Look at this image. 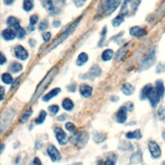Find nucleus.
<instances>
[{
    "mask_svg": "<svg viewBox=\"0 0 165 165\" xmlns=\"http://www.w3.org/2000/svg\"><path fill=\"white\" fill-rule=\"evenodd\" d=\"M47 153L52 161L55 162L60 160L61 154L55 146L50 145L47 148Z\"/></svg>",
    "mask_w": 165,
    "mask_h": 165,
    "instance_id": "obj_12",
    "label": "nucleus"
},
{
    "mask_svg": "<svg viewBox=\"0 0 165 165\" xmlns=\"http://www.w3.org/2000/svg\"><path fill=\"white\" fill-rule=\"evenodd\" d=\"M101 73V68L98 65H95L90 68V69L89 70L87 74L82 76V78L93 80L95 78L99 76Z\"/></svg>",
    "mask_w": 165,
    "mask_h": 165,
    "instance_id": "obj_8",
    "label": "nucleus"
},
{
    "mask_svg": "<svg viewBox=\"0 0 165 165\" xmlns=\"http://www.w3.org/2000/svg\"><path fill=\"white\" fill-rule=\"evenodd\" d=\"M31 165H41V162L38 158H35L32 161Z\"/></svg>",
    "mask_w": 165,
    "mask_h": 165,
    "instance_id": "obj_45",
    "label": "nucleus"
},
{
    "mask_svg": "<svg viewBox=\"0 0 165 165\" xmlns=\"http://www.w3.org/2000/svg\"><path fill=\"white\" fill-rule=\"evenodd\" d=\"M54 132L56 134L57 141L61 145H65L68 143V137L66 133L60 127L55 128Z\"/></svg>",
    "mask_w": 165,
    "mask_h": 165,
    "instance_id": "obj_7",
    "label": "nucleus"
},
{
    "mask_svg": "<svg viewBox=\"0 0 165 165\" xmlns=\"http://www.w3.org/2000/svg\"><path fill=\"white\" fill-rule=\"evenodd\" d=\"M122 92L126 96H131L135 92V88L130 83H125L121 87Z\"/></svg>",
    "mask_w": 165,
    "mask_h": 165,
    "instance_id": "obj_20",
    "label": "nucleus"
},
{
    "mask_svg": "<svg viewBox=\"0 0 165 165\" xmlns=\"http://www.w3.org/2000/svg\"><path fill=\"white\" fill-rule=\"evenodd\" d=\"M158 117L161 121H165V108L163 106L158 109Z\"/></svg>",
    "mask_w": 165,
    "mask_h": 165,
    "instance_id": "obj_37",
    "label": "nucleus"
},
{
    "mask_svg": "<svg viewBox=\"0 0 165 165\" xmlns=\"http://www.w3.org/2000/svg\"><path fill=\"white\" fill-rule=\"evenodd\" d=\"M88 140V134L86 132H75L71 137V142L81 148L87 144Z\"/></svg>",
    "mask_w": 165,
    "mask_h": 165,
    "instance_id": "obj_6",
    "label": "nucleus"
},
{
    "mask_svg": "<svg viewBox=\"0 0 165 165\" xmlns=\"http://www.w3.org/2000/svg\"><path fill=\"white\" fill-rule=\"evenodd\" d=\"M92 87L86 84H82L79 87L81 94L85 98H88L91 96L92 93Z\"/></svg>",
    "mask_w": 165,
    "mask_h": 165,
    "instance_id": "obj_17",
    "label": "nucleus"
},
{
    "mask_svg": "<svg viewBox=\"0 0 165 165\" xmlns=\"http://www.w3.org/2000/svg\"><path fill=\"white\" fill-rule=\"evenodd\" d=\"M60 92H61V89L59 88H55L52 89V90H50L48 94L45 95L44 97H43V100L45 102H47L50 99H53L54 97L58 96L60 93Z\"/></svg>",
    "mask_w": 165,
    "mask_h": 165,
    "instance_id": "obj_19",
    "label": "nucleus"
},
{
    "mask_svg": "<svg viewBox=\"0 0 165 165\" xmlns=\"http://www.w3.org/2000/svg\"><path fill=\"white\" fill-rule=\"evenodd\" d=\"M39 20V18L38 16L37 15H32L30 17V26H34V25H35L36 23L38 22Z\"/></svg>",
    "mask_w": 165,
    "mask_h": 165,
    "instance_id": "obj_40",
    "label": "nucleus"
},
{
    "mask_svg": "<svg viewBox=\"0 0 165 165\" xmlns=\"http://www.w3.org/2000/svg\"><path fill=\"white\" fill-rule=\"evenodd\" d=\"M141 99L143 100L148 99L151 106L153 108H155L159 102L161 97L155 87H153L150 84H148L144 87L141 91Z\"/></svg>",
    "mask_w": 165,
    "mask_h": 165,
    "instance_id": "obj_3",
    "label": "nucleus"
},
{
    "mask_svg": "<svg viewBox=\"0 0 165 165\" xmlns=\"http://www.w3.org/2000/svg\"><path fill=\"white\" fill-rule=\"evenodd\" d=\"M155 53L154 52H152L149 56L145 58L142 63V65L141 67L142 70H146L149 68L152 65H153L155 63Z\"/></svg>",
    "mask_w": 165,
    "mask_h": 165,
    "instance_id": "obj_16",
    "label": "nucleus"
},
{
    "mask_svg": "<svg viewBox=\"0 0 165 165\" xmlns=\"http://www.w3.org/2000/svg\"><path fill=\"white\" fill-rule=\"evenodd\" d=\"M148 149L153 158H159L161 155V150L159 146L155 141H150L148 143Z\"/></svg>",
    "mask_w": 165,
    "mask_h": 165,
    "instance_id": "obj_9",
    "label": "nucleus"
},
{
    "mask_svg": "<svg viewBox=\"0 0 165 165\" xmlns=\"http://www.w3.org/2000/svg\"><path fill=\"white\" fill-rule=\"evenodd\" d=\"M20 81V77L18 78H17V79L15 81H14V83H13L12 88H14L15 87H16V85H17L18 83H19Z\"/></svg>",
    "mask_w": 165,
    "mask_h": 165,
    "instance_id": "obj_49",
    "label": "nucleus"
},
{
    "mask_svg": "<svg viewBox=\"0 0 165 165\" xmlns=\"http://www.w3.org/2000/svg\"><path fill=\"white\" fill-rule=\"evenodd\" d=\"M34 7L33 0H24L23 9L26 12H30Z\"/></svg>",
    "mask_w": 165,
    "mask_h": 165,
    "instance_id": "obj_33",
    "label": "nucleus"
},
{
    "mask_svg": "<svg viewBox=\"0 0 165 165\" xmlns=\"http://www.w3.org/2000/svg\"><path fill=\"white\" fill-rule=\"evenodd\" d=\"M121 0H101L99 7V14L109 16L116 11Z\"/></svg>",
    "mask_w": 165,
    "mask_h": 165,
    "instance_id": "obj_4",
    "label": "nucleus"
},
{
    "mask_svg": "<svg viewBox=\"0 0 165 165\" xmlns=\"http://www.w3.org/2000/svg\"><path fill=\"white\" fill-rule=\"evenodd\" d=\"M32 110H29V111H27L23 115V116L21 117V121L22 122V123H25V122H26V121H28L29 120V117L32 116Z\"/></svg>",
    "mask_w": 165,
    "mask_h": 165,
    "instance_id": "obj_38",
    "label": "nucleus"
},
{
    "mask_svg": "<svg viewBox=\"0 0 165 165\" xmlns=\"http://www.w3.org/2000/svg\"><path fill=\"white\" fill-rule=\"evenodd\" d=\"M106 33H107V29H106V27L105 26L104 28L102 30L101 34V40L99 42V46L101 47L102 46V45L103 44V43L105 42V38H106Z\"/></svg>",
    "mask_w": 165,
    "mask_h": 165,
    "instance_id": "obj_36",
    "label": "nucleus"
},
{
    "mask_svg": "<svg viewBox=\"0 0 165 165\" xmlns=\"http://www.w3.org/2000/svg\"><path fill=\"white\" fill-rule=\"evenodd\" d=\"M14 0H3V2L7 5H11L13 3Z\"/></svg>",
    "mask_w": 165,
    "mask_h": 165,
    "instance_id": "obj_47",
    "label": "nucleus"
},
{
    "mask_svg": "<svg viewBox=\"0 0 165 165\" xmlns=\"http://www.w3.org/2000/svg\"><path fill=\"white\" fill-rule=\"evenodd\" d=\"M87 2V0H74V5L76 7L80 8L83 7Z\"/></svg>",
    "mask_w": 165,
    "mask_h": 165,
    "instance_id": "obj_42",
    "label": "nucleus"
},
{
    "mask_svg": "<svg viewBox=\"0 0 165 165\" xmlns=\"http://www.w3.org/2000/svg\"><path fill=\"white\" fill-rule=\"evenodd\" d=\"M14 30L15 31L16 35L17 38H18L19 39H22L25 37V35L26 34V32L23 29V28H22V27L20 26V25L16 26L14 29Z\"/></svg>",
    "mask_w": 165,
    "mask_h": 165,
    "instance_id": "obj_28",
    "label": "nucleus"
},
{
    "mask_svg": "<svg viewBox=\"0 0 165 165\" xmlns=\"http://www.w3.org/2000/svg\"><path fill=\"white\" fill-rule=\"evenodd\" d=\"M63 108L67 111H70L74 108V103L69 98H66L63 100L62 103Z\"/></svg>",
    "mask_w": 165,
    "mask_h": 165,
    "instance_id": "obj_26",
    "label": "nucleus"
},
{
    "mask_svg": "<svg viewBox=\"0 0 165 165\" xmlns=\"http://www.w3.org/2000/svg\"><path fill=\"white\" fill-rule=\"evenodd\" d=\"M124 21H125V16L120 14L118 16H117L114 19H113L112 23L113 26L118 27L121 25V23L124 22Z\"/></svg>",
    "mask_w": 165,
    "mask_h": 165,
    "instance_id": "obj_27",
    "label": "nucleus"
},
{
    "mask_svg": "<svg viewBox=\"0 0 165 165\" xmlns=\"http://www.w3.org/2000/svg\"><path fill=\"white\" fill-rule=\"evenodd\" d=\"M14 114L12 113L11 111H7L6 113H5L2 117L1 120V130L2 132L4 129L5 128H6V125H8V123H10L12 120V119L14 117Z\"/></svg>",
    "mask_w": 165,
    "mask_h": 165,
    "instance_id": "obj_15",
    "label": "nucleus"
},
{
    "mask_svg": "<svg viewBox=\"0 0 165 165\" xmlns=\"http://www.w3.org/2000/svg\"><path fill=\"white\" fill-rule=\"evenodd\" d=\"M132 163L134 164H138L141 163L143 161V157H142V153L141 151H137L135 153H134L130 158Z\"/></svg>",
    "mask_w": 165,
    "mask_h": 165,
    "instance_id": "obj_25",
    "label": "nucleus"
},
{
    "mask_svg": "<svg viewBox=\"0 0 165 165\" xmlns=\"http://www.w3.org/2000/svg\"><path fill=\"white\" fill-rule=\"evenodd\" d=\"M7 62V59L6 57L4 56V54L3 53L1 54V61H0V65H3V64L6 63Z\"/></svg>",
    "mask_w": 165,
    "mask_h": 165,
    "instance_id": "obj_46",
    "label": "nucleus"
},
{
    "mask_svg": "<svg viewBox=\"0 0 165 165\" xmlns=\"http://www.w3.org/2000/svg\"><path fill=\"white\" fill-rule=\"evenodd\" d=\"M70 165H82V164L81 163H74V164H70Z\"/></svg>",
    "mask_w": 165,
    "mask_h": 165,
    "instance_id": "obj_52",
    "label": "nucleus"
},
{
    "mask_svg": "<svg viewBox=\"0 0 165 165\" xmlns=\"http://www.w3.org/2000/svg\"><path fill=\"white\" fill-rule=\"evenodd\" d=\"M7 23L9 27H11L12 29H14L16 26L20 25V23L18 21V20L13 16H10L8 17Z\"/></svg>",
    "mask_w": 165,
    "mask_h": 165,
    "instance_id": "obj_30",
    "label": "nucleus"
},
{
    "mask_svg": "<svg viewBox=\"0 0 165 165\" xmlns=\"http://www.w3.org/2000/svg\"><path fill=\"white\" fill-rule=\"evenodd\" d=\"M1 94H2V99L1 101H2L4 98V94H5V90L3 87H1Z\"/></svg>",
    "mask_w": 165,
    "mask_h": 165,
    "instance_id": "obj_50",
    "label": "nucleus"
},
{
    "mask_svg": "<svg viewBox=\"0 0 165 165\" xmlns=\"http://www.w3.org/2000/svg\"><path fill=\"white\" fill-rule=\"evenodd\" d=\"M14 54L16 58L20 60H26L29 58V53L21 45H17L14 49Z\"/></svg>",
    "mask_w": 165,
    "mask_h": 165,
    "instance_id": "obj_10",
    "label": "nucleus"
},
{
    "mask_svg": "<svg viewBox=\"0 0 165 165\" xmlns=\"http://www.w3.org/2000/svg\"><path fill=\"white\" fill-rule=\"evenodd\" d=\"M59 106L58 105H52L50 106H49V111L50 112V113L51 114V115L52 116H55L56 115V114L59 112Z\"/></svg>",
    "mask_w": 165,
    "mask_h": 165,
    "instance_id": "obj_39",
    "label": "nucleus"
},
{
    "mask_svg": "<svg viewBox=\"0 0 165 165\" xmlns=\"http://www.w3.org/2000/svg\"><path fill=\"white\" fill-rule=\"evenodd\" d=\"M60 25H61V22L59 21H54L53 23V26L54 27H55V28H58V27L60 26Z\"/></svg>",
    "mask_w": 165,
    "mask_h": 165,
    "instance_id": "obj_48",
    "label": "nucleus"
},
{
    "mask_svg": "<svg viewBox=\"0 0 165 165\" xmlns=\"http://www.w3.org/2000/svg\"><path fill=\"white\" fill-rule=\"evenodd\" d=\"M129 32L132 36H134V37L137 38H143L147 34V32L146 31V30L139 26H135L132 27L130 29Z\"/></svg>",
    "mask_w": 165,
    "mask_h": 165,
    "instance_id": "obj_11",
    "label": "nucleus"
},
{
    "mask_svg": "<svg viewBox=\"0 0 165 165\" xmlns=\"http://www.w3.org/2000/svg\"><path fill=\"white\" fill-rule=\"evenodd\" d=\"M51 36H52V34L50 32H45L42 35V38L43 39V40L45 41V42H48L51 39Z\"/></svg>",
    "mask_w": 165,
    "mask_h": 165,
    "instance_id": "obj_43",
    "label": "nucleus"
},
{
    "mask_svg": "<svg viewBox=\"0 0 165 165\" xmlns=\"http://www.w3.org/2000/svg\"><path fill=\"white\" fill-rule=\"evenodd\" d=\"M23 69V66L21 63L17 62H14L10 65V70L12 73H18L21 71Z\"/></svg>",
    "mask_w": 165,
    "mask_h": 165,
    "instance_id": "obj_29",
    "label": "nucleus"
},
{
    "mask_svg": "<svg viewBox=\"0 0 165 165\" xmlns=\"http://www.w3.org/2000/svg\"><path fill=\"white\" fill-rule=\"evenodd\" d=\"M155 88H156L161 98L163 97L164 94L165 92V88L163 82L162 81L158 80L156 81V82H155Z\"/></svg>",
    "mask_w": 165,
    "mask_h": 165,
    "instance_id": "obj_24",
    "label": "nucleus"
},
{
    "mask_svg": "<svg viewBox=\"0 0 165 165\" xmlns=\"http://www.w3.org/2000/svg\"><path fill=\"white\" fill-rule=\"evenodd\" d=\"M47 116V114L45 111H41L38 117L36 118L35 120V123L36 125H41V124H42L45 121Z\"/></svg>",
    "mask_w": 165,
    "mask_h": 165,
    "instance_id": "obj_34",
    "label": "nucleus"
},
{
    "mask_svg": "<svg viewBox=\"0 0 165 165\" xmlns=\"http://www.w3.org/2000/svg\"><path fill=\"white\" fill-rule=\"evenodd\" d=\"M2 80L6 85L13 83V78L9 73H4L2 76Z\"/></svg>",
    "mask_w": 165,
    "mask_h": 165,
    "instance_id": "obj_31",
    "label": "nucleus"
},
{
    "mask_svg": "<svg viewBox=\"0 0 165 165\" xmlns=\"http://www.w3.org/2000/svg\"><path fill=\"white\" fill-rule=\"evenodd\" d=\"M3 146H4V144H2V152H3Z\"/></svg>",
    "mask_w": 165,
    "mask_h": 165,
    "instance_id": "obj_54",
    "label": "nucleus"
},
{
    "mask_svg": "<svg viewBox=\"0 0 165 165\" xmlns=\"http://www.w3.org/2000/svg\"><path fill=\"white\" fill-rule=\"evenodd\" d=\"M93 135H94V140L97 143H99L104 141L106 139V137L105 134L99 133V132H94Z\"/></svg>",
    "mask_w": 165,
    "mask_h": 165,
    "instance_id": "obj_32",
    "label": "nucleus"
},
{
    "mask_svg": "<svg viewBox=\"0 0 165 165\" xmlns=\"http://www.w3.org/2000/svg\"><path fill=\"white\" fill-rule=\"evenodd\" d=\"M58 72V68L56 67H53L47 74L43 81L40 82V85L38 86L37 89H36L35 93L32 97V102H34V101L38 99V98L40 96V95L47 88L49 85L51 83V82L53 81L54 78L56 77Z\"/></svg>",
    "mask_w": 165,
    "mask_h": 165,
    "instance_id": "obj_1",
    "label": "nucleus"
},
{
    "mask_svg": "<svg viewBox=\"0 0 165 165\" xmlns=\"http://www.w3.org/2000/svg\"><path fill=\"white\" fill-rule=\"evenodd\" d=\"M65 128H66V129L69 132H74L76 130V126L74 124H73L72 123H70V122L66 123Z\"/></svg>",
    "mask_w": 165,
    "mask_h": 165,
    "instance_id": "obj_41",
    "label": "nucleus"
},
{
    "mask_svg": "<svg viewBox=\"0 0 165 165\" xmlns=\"http://www.w3.org/2000/svg\"><path fill=\"white\" fill-rule=\"evenodd\" d=\"M126 138L128 139H137V140H139L141 139L142 137V135L141 133V131L139 130H135L134 132H128L126 135Z\"/></svg>",
    "mask_w": 165,
    "mask_h": 165,
    "instance_id": "obj_22",
    "label": "nucleus"
},
{
    "mask_svg": "<svg viewBox=\"0 0 165 165\" xmlns=\"http://www.w3.org/2000/svg\"><path fill=\"white\" fill-rule=\"evenodd\" d=\"M88 54H86L85 52H81V54H79L78 57L76 61V65L79 67H81L82 65H84L88 61Z\"/></svg>",
    "mask_w": 165,
    "mask_h": 165,
    "instance_id": "obj_21",
    "label": "nucleus"
},
{
    "mask_svg": "<svg viewBox=\"0 0 165 165\" xmlns=\"http://www.w3.org/2000/svg\"><path fill=\"white\" fill-rule=\"evenodd\" d=\"M97 165H105V164H103V163L102 161H99V162H97Z\"/></svg>",
    "mask_w": 165,
    "mask_h": 165,
    "instance_id": "obj_51",
    "label": "nucleus"
},
{
    "mask_svg": "<svg viewBox=\"0 0 165 165\" xmlns=\"http://www.w3.org/2000/svg\"><path fill=\"white\" fill-rule=\"evenodd\" d=\"M128 44L124 45L123 47L120 48L117 52L116 56H115V59L117 62H120L126 58V55L128 53Z\"/></svg>",
    "mask_w": 165,
    "mask_h": 165,
    "instance_id": "obj_14",
    "label": "nucleus"
},
{
    "mask_svg": "<svg viewBox=\"0 0 165 165\" xmlns=\"http://www.w3.org/2000/svg\"><path fill=\"white\" fill-rule=\"evenodd\" d=\"M49 27V23L47 21H42L39 26V30L41 31L47 29Z\"/></svg>",
    "mask_w": 165,
    "mask_h": 165,
    "instance_id": "obj_44",
    "label": "nucleus"
},
{
    "mask_svg": "<svg viewBox=\"0 0 165 165\" xmlns=\"http://www.w3.org/2000/svg\"><path fill=\"white\" fill-rule=\"evenodd\" d=\"M163 165H165V162H163Z\"/></svg>",
    "mask_w": 165,
    "mask_h": 165,
    "instance_id": "obj_55",
    "label": "nucleus"
},
{
    "mask_svg": "<svg viewBox=\"0 0 165 165\" xmlns=\"http://www.w3.org/2000/svg\"><path fill=\"white\" fill-rule=\"evenodd\" d=\"M2 36L4 40L9 41H12L16 38V33L11 29H6L2 32Z\"/></svg>",
    "mask_w": 165,
    "mask_h": 165,
    "instance_id": "obj_18",
    "label": "nucleus"
},
{
    "mask_svg": "<svg viewBox=\"0 0 165 165\" xmlns=\"http://www.w3.org/2000/svg\"><path fill=\"white\" fill-rule=\"evenodd\" d=\"M117 157L115 154H112L106 158L105 165H115L116 163Z\"/></svg>",
    "mask_w": 165,
    "mask_h": 165,
    "instance_id": "obj_35",
    "label": "nucleus"
},
{
    "mask_svg": "<svg viewBox=\"0 0 165 165\" xmlns=\"http://www.w3.org/2000/svg\"><path fill=\"white\" fill-rule=\"evenodd\" d=\"M127 108L125 106H121L116 114L117 121L120 123H124L127 120Z\"/></svg>",
    "mask_w": 165,
    "mask_h": 165,
    "instance_id": "obj_13",
    "label": "nucleus"
},
{
    "mask_svg": "<svg viewBox=\"0 0 165 165\" xmlns=\"http://www.w3.org/2000/svg\"><path fill=\"white\" fill-rule=\"evenodd\" d=\"M114 56V51L112 49H106L101 54V59L104 61H108L111 60Z\"/></svg>",
    "mask_w": 165,
    "mask_h": 165,
    "instance_id": "obj_23",
    "label": "nucleus"
},
{
    "mask_svg": "<svg viewBox=\"0 0 165 165\" xmlns=\"http://www.w3.org/2000/svg\"><path fill=\"white\" fill-rule=\"evenodd\" d=\"M163 137L164 139L165 140V132H163Z\"/></svg>",
    "mask_w": 165,
    "mask_h": 165,
    "instance_id": "obj_53",
    "label": "nucleus"
},
{
    "mask_svg": "<svg viewBox=\"0 0 165 165\" xmlns=\"http://www.w3.org/2000/svg\"><path fill=\"white\" fill-rule=\"evenodd\" d=\"M81 17L82 16H80L79 17H78L76 20H75L74 22L68 26V28L65 31H64L63 34H61L58 38H57L56 40H54L53 41V42L49 46V47L47 49L48 52H50L55 48H56L59 45L63 43L67 38H68L73 32H74V31L77 28V26H78L81 20Z\"/></svg>",
    "mask_w": 165,
    "mask_h": 165,
    "instance_id": "obj_2",
    "label": "nucleus"
},
{
    "mask_svg": "<svg viewBox=\"0 0 165 165\" xmlns=\"http://www.w3.org/2000/svg\"><path fill=\"white\" fill-rule=\"evenodd\" d=\"M42 5L45 9L53 15H57L62 11L63 0H43Z\"/></svg>",
    "mask_w": 165,
    "mask_h": 165,
    "instance_id": "obj_5",
    "label": "nucleus"
}]
</instances>
